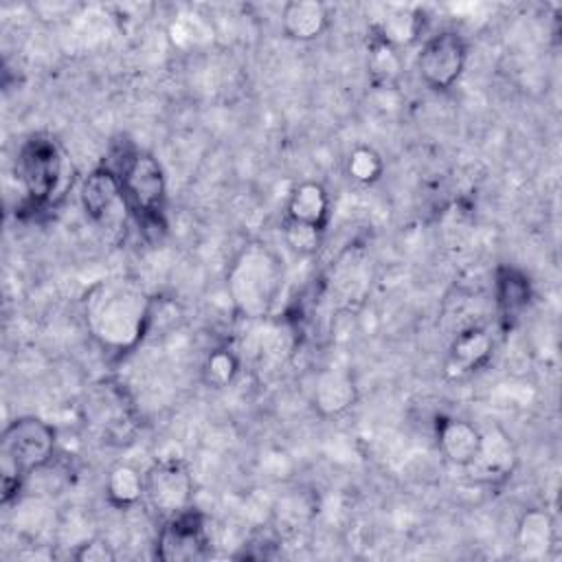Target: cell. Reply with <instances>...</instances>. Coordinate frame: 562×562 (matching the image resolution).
<instances>
[{"mask_svg":"<svg viewBox=\"0 0 562 562\" xmlns=\"http://www.w3.org/2000/svg\"><path fill=\"white\" fill-rule=\"evenodd\" d=\"M83 316L101 347L127 351L138 345L151 321V299L130 279H103L86 292Z\"/></svg>","mask_w":562,"mask_h":562,"instance_id":"6da1fadb","label":"cell"},{"mask_svg":"<svg viewBox=\"0 0 562 562\" xmlns=\"http://www.w3.org/2000/svg\"><path fill=\"white\" fill-rule=\"evenodd\" d=\"M285 270L281 257L266 244L252 241L233 259L226 277L228 296L244 318H266L283 288Z\"/></svg>","mask_w":562,"mask_h":562,"instance_id":"7a4b0ae2","label":"cell"},{"mask_svg":"<svg viewBox=\"0 0 562 562\" xmlns=\"http://www.w3.org/2000/svg\"><path fill=\"white\" fill-rule=\"evenodd\" d=\"M57 432L40 417H18L11 422L0 441V472H2V503H9L29 474L44 468L55 452Z\"/></svg>","mask_w":562,"mask_h":562,"instance_id":"3957f363","label":"cell"},{"mask_svg":"<svg viewBox=\"0 0 562 562\" xmlns=\"http://www.w3.org/2000/svg\"><path fill=\"white\" fill-rule=\"evenodd\" d=\"M114 171L121 178L127 209L138 217V224H143L145 231L162 228L167 180L158 158L147 151L132 149L123 154V162Z\"/></svg>","mask_w":562,"mask_h":562,"instance_id":"277c9868","label":"cell"},{"mask_svg":"<svg viewBox=\"0 0 562 562\" xmlns=\"http://www.w3.org/2000/svg\"><path fill=\"white\" fill-rule=\"evenodd\" d=\"M15 171L31 209L44 206L61 189L66 173L64 151L55 138L46 134H35L22 143Z\"/></svg>","mask_w":562,"mask_h":562,"instance_id":"5b68a950","label":"cell"},{"mask_svg":"<svg viewBox=\"0 0 562 562\" xmlns=\"http://www.w3.org/2000/svg\"><path fill=\"white\" fill-rule=\"evenodd\" d=\"M145 498L162 518L191 507L193 476L189 465L178 457H167L151 463L145 472Z\"/></svg>","mask_w":562,"mask_h":562,"instance_id":"8992f818","label":"cell"},{"mask_svg":"<svg viewBox=\"0 0 562 562\" xmlns=\"http://www.w3.org/2000/svg\"><path fill=\"white\" fill-rule=\"evenodd\" d=\"M468 61V46L454 31H441L428 37L417 55V70L422 81L432 90H448L463 72Z\"/></svg>","mask_w":562,"mask_h":562,"instance_id":"52a82bcc","label":"cell"},{"mask_svg":"<svg viewBox=\"0 0 562 562\" xmlns=\"http://www.w3.org/2000/svg\"><path fill=\"white\" fill-rule=\"evenodd\" d=\"M209 549L206 520L195 507H187L169 518L158 533L156 555L165 562H189L204 558Z\"/></svg>","mask_w":562,"mask_h":562,"instance_id":"ba28073f","label":"cell"},{"mask_svg":"<svg viewBox=\"0 0 562 562\" xmlns=\"http://www.w3.org/2000/svg\"><path fill=\"white\" fill-rule=\"evenodd\" d=\"M88 424L108 439H123L134 428V408L123 386L116 382L94 384L83 402Z\"/></svg>","mask_w":562,"mask_h":562,"instance_id":"9c48e42d","label":"cell"},{"mask_svg":"<svg viewBox=\"0 0 562 562\" xmlns=\"http://www.w3.org/2000/svg\"><path fill=\"white\" fill-rule=\"evenodd\" d=\"M79 198L86 215L99 226L110 228L125 217L127 202L123 195V184L119 173L108 165L97 167L86 176Z\"/></svg>","mask_w":562,"mask_h":562,"instance_id":"30bf717a","label":"cell"},{"mask_svg":"<svg viewBox=\"0 0 562 562\" xmlns=\"http://www.w3.org/2000/svg\"><path fill=\"white\" fill-rule=\"evenodd\" d=\"M516 463V448L509 439V435L501 428H490L481 432V443L479 450L468 465V470L481 479V481H501L509 476Z\"/></svg>","mask_w":562,"mask_h":562,"instance_id":"8fae6325","label":"cell"},{"mask_svg":"<svg viewBox=\"0 0 562 562\" xmlns=\"http://www.w3.org/2000/svg\"><path fill=\"white\" fill-rule=\"evenodd\" d=\"M356 397H358L356 382L347 369L327 367L316 375V382L312 389V402L321 415L325 417L342 415L353 406Z\"/></svg>","mask_w":562,"mask_h":562,"instance_id":"7c38bea8","label":"cell"},{"mask_svg":"<svg viewBox=\"0 0 562 562\" xmlns=\"http://www.w3.org/2000/svg\"><path fill=\"white\" fill-rule=\"evenodd\" d=\"M492 336L481 327H468L457 334V338L450 345L448 360H446V373L450 378H463L479 367H483L492 356Z\"/></svg>","mask_w":562,"mask_h":562,"instance_id":"4fadbf2b","label":"cell"},{"mask_svg":"<svg viewBox=\"0 0 562 562\" xmlns=\"http://www.w3.org/2000/svg\"><path fill=\"white\" fill-rule=\"evenodd\" d=\"M329 26V9L318 0H290L281 9V29L290 40L310 42Z\"/></svg>","mask_w":562,"mask_h":562,"instance_id":"5bb4252c","label":"cell"},{"mask_svg":"<svg viewBox=\"0 0 562 562\" xmlns=\"http://www.w3.org/2000/svg\"><path fill=\"white\" fill-rule=\"evenodd\" d=\"M437 441L443 457L461 468H468L479 450L481 432L465 419L446 417L437 426Z\"/></svg>","mask_w":562,"mask_h":562,"instance_id":"9a60e30c","label":"cell"},{"mask_svg":"<svg viewBox=\"0 0 562 562\" xmlns=\"http://www.w3.org/2000/svg\"><path fill=\"white\" fill-rule=\"evenodd\" d=\"M329 217V195L318 182H301L288 198V220L312 224L325 231Z\"/></svg>","mask_w":562,"mask_h":562,"instance_id":"2e32d148","label":"cell"},{"mask_svg":"<svg viewBox=\"0 0 562 562\" xmlns=\"http://www.w3.org/2000/svg\"><path fill=\"white\" fill-rule=\"evenodd\" d=\"M422 11L413 4H389L384 18L373 26V33L389 42L391 46L400 48L417 40L422 31Z\"/></svg>","mask_w":562,"mask_h":562,"instance_id":"e0dca14e","label":"cell"},{"mask_svg":"<svg viewBox=\"0 0 562 562\" xmlns=\"http://www.w3.org/2000/svg\"><path fill=\"white\" fill-rule=\"evenodd\" d=\"M531 299V285L529 279L514 268H501L496 272V305L501 312V318L512 325L522 310L529 305Z\"/></svg>","mask_w":562,"mask_h":562,"instance_id":"ac0fdd59","label":"cell"},{"mask_svg":"<svg viewBox=\"0 0 562 562\" xmlns=\"http://www.w3.org/2000/svg\"><path fill=\"white\" fill-rule=\"evenodd\" d=\"M553 518L544 509H527L518 522L516 540L527 555H544L553 544Z\"/></svg>","mask_w":562,"mask_h":562,"instance_id":"d6986e66","label":"cell"},{"mask_svg":"<svg viewBox=\"0 0 562 562\" xmlns=\"http://www.w3.org/2000/svg\"><path fill=\"white\" fill-rule=\"evenodd\" d=\"M105 496L114 507H132L145 496V474L121 463L114 465L105 481Z\"/></svg>","mask_w":562,"mask_h":562,"instance_id":"ffe728a7","label":"cell"},{"mask_svg":"<svg viewBox=\"0 0 562 562\" xmlns=\"http://www.w3.org/2000/svg\"><path fill=\"white\" fill-rule=\"evenodd\" d=\"M369 72L375 83H391L402 72V57L395 46L373 33L369 44Z\"/></svg>","mask_w":562,"mask_h":562,"instance_id":"44dd1931","label":"cell"},{"mask_svg":"<svg viewBox=\"0 0 562 562\" xmlns=\"http://www.w3.org/2000/svg\"><path fill=\"white\" fill-rule=\"evenodd\" d=\"M237 371H239V358L226 347L213 349L202 364V378L213 389L228 386L235 380Z\"/></svg>","mask_w":562,"mask_h":562,"instance_id":"7402d4cb","label":"cell"},{"mask_svg":"<svg viewBox=\"0 0 562 562\" xmlns=\"http://www.w3.org/2000/svg\"><path fill=\"white\" fill-rule=\"evenodd\" d=\"M314 512H316V503L310 498L307 492H290L281 496L274 505L277 522L290 529H296L299 525L310 520Z\"/></svg>","mask_w":562,"mask_h":562,"instance_id":"603a6c76","label":"cell"},{"mask_svg":"<svg viewBox=\"0 0 562 562\" xmlns=\"http://www.w3.org/2000/svg\"><path fill=\"white\" fill-rule=\"evenodd\" d=\"M382 169H384V162H382L380 154L364 145L351 149V154L347 158V173L360 184L375 182L382 176Z\"/></svg>","mask_w":562,"mask_h":562,"instance_id":"cb8c5ba5","label":"cell"},{"mask_svg":"<svg viewBox=\"0 0 562 562\" xmlns=\"http://www.w3.org/2000/svg\"><path fill=\"white\" fill-rule=\"evenodd\" d=\"M283 239L285 244L299 252V255H314L321 246V239H323V231L312 226V224H305V222H294V220H285V226H283Z\"/></svg>","mask_w":562,"mask_h":562,"instance_id":"d4e9b609","label":"cell"},{"mask_svg":"<svg viewBox=\"0 0 562 562\" xmlns=\"http://www.w3.org/2000/svg\"><path fill=\"white\" fill-rule=\"evenodd\" d=\"M75 558L79 562H112L116 555H114L112 547L105 540L92 538V540H86L83 544L77 547Z\"/></svg>","mask_w":562,"mask_h":562,"instance_id":"484cf974","label":"cell"}]
</instances>
